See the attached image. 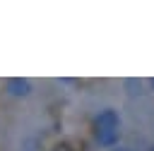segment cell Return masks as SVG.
Returning <instances> with one entry per match:
<instances>
[{
    "label": "cell",
    "mask_w": 154,
    "mask_h": 151,
    "mask_svg": "<svg viewBox=\"0 0 154 151\" xmlns=\"http://www.w3.org/2000/svg\"><path fill=\"white\" fill-rule=\"evenodd\" d=\"M5 91H7L12 98H29L31 91H34V86H31V81L24 79V77H10V79L5 81Z\"/></svg>",
    "instance_id": "cell-1"
},
{
    "label": "cell",
    "mask_w": 154,
    "mask_h": 151,
    "mask_svg": "<svg viewBox=\"0 0 154 151\" xmlns=\"http://www.w3.org/2000/svg\"><path fill=\"white\" fill-rule=\"evenodd\" d=\"M120 113L116 110V108H103L99 115H96V120H94V127L96 129H120Z\"/></svg>",
    "instance_id": "cell-2"
},
{
    "label": "cell",
    "mask_w": 154,
    "mask_h": 151,
    "mask_svg": "<svg viewBox=\"0 0 154 151\" xmlns=\"http://www.w3.org/2000/svg\"><path fill=\"white\" fill-rule=\"evenodd\" d=\"M94 139L103 149H113L120 141V129H94Z\"/></svg>",
    "instance_id": "cell-3"
},
{
    "label": "cell",
    "mask_w": 154,
    "mask_h": 151,
    "mask_svg": "<svg viewBox=\"0 0 154 151\" xmlns=\"http://www.w3.org/2000/svg\"><path fill=\"white\" fill-rule=\"evenodd\" d=\"M123 86H125V91H128L130 96H140V93H142V79L128 77V79H123Z\"/></svg>",
    "instance_id": "cell-4"
},
{
    "label": "cell",
    "mask_w": 154,
    "mask_h": 151,
    "mask_svg": "<svg viewBox=\"0 0 154 151\" xmlns=\"http://www.w3.org/2000/svg\"><path fill=\"white\" fill-rule=\"evenodd\" d=\"M111 151H130V149H125V146H113Z\"/></svg>",
    "instance_id": "cell-5"
},
{
    "label": "cell",
    "mask_w": 154,
    "mask_h": 151,
    "mask_svg": "<svg viewBox=\"0 0 154 151\" xmlns=\"http://www.w3.org/2000/svg\"><path fill=\"white\" fill-rule=\"evenodd\" d=\"M147 84H149V89H152V91H154V77H152V79H149V81H147Z\"/></svg>",
    "instance_id": "cell-6"
},
{
    "label": "cell",
    "mask_w": 154,
    "mask_h": 151,
    "mask_svg": "<svg viewBox=\"0 0 154 151\" xmlns=\"http://www.w3.org/2000/svg\"><path fill=\"white\" fill-rule=\"evenodd\" d=\"M149 151H154V144H152V146H149Z\"/></svg>",
    "instance_id": "cell-7"
}]
</instances>
